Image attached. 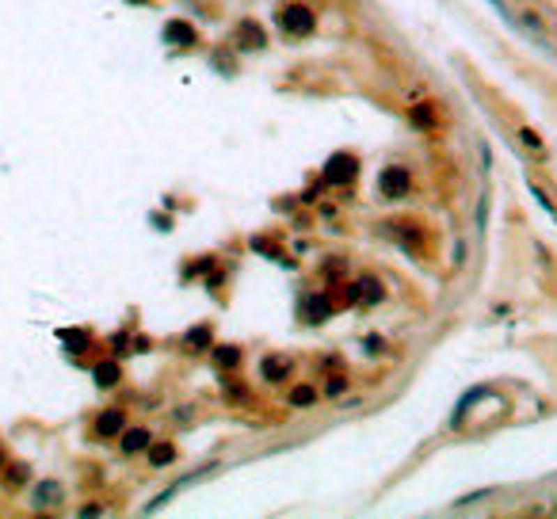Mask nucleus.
Masks as SVG:
<instances>
[{
	"label": "nucleus",
	"instance_id": "1",
	"mask_svg": "<svg viewBox=\"0 0 557 519\" xmlns=\"http://www.w3.org/2000/svg\"><path fill=\"white\" fill-rule=\"evenodd\" d=\"M313 12L310 8H302V4H287L279 12V27H282V35H310L313 31Z\"/></svg>",
	"mask_w": 557,
	"mask_h": 519
},
{
	"label": "nucleus",
	"instance_id": "2",
	"mask_svg": "<svg viewBox=\"0 0 557 519\" xmlns=\"http://www.w3.org/2000/svg\"><path fill=\"white\" fill-rule=\"evenodd\" d=\"M409 168H386L382 176H378V191H382V199H405L409 195Z\"/></svg>",
	"mask_w": 557,
	"mask_h": 519
},
{
	"label": "nucleus",
	"instance_id": "3",
	"mask_svg": "<svg viewBox=\"0 0 557 519\" xmlns=\"http://www.w3.org/2000/svg\"><path fill=\"white\" fill-rule=\"evenodd\" d=\"M355 168H359V160L351 153H333L325 160V183H348L355 176Z\"/></svg>",
	"mask_w": 557,
	"mask_h": 519
},
{
	"label": "nucleus",
	"instance_id": "4",
	"mask_svg": "<svg viewBox=\"0 0 557 519\" xmlns=\"http://www.w3.org/2000/svg\"><path fill=\"white\" fill-rule=\"evenodd\" d=\"M264 43H268V38H264V31L256 27L252 20H245V23L237 27V46H241V50H260Z\"/></svg>",
	"mask_w": 557,
	"mask_h": 519
},
{
	"label": "nucleus",
	"instance_id": "5",
	"mask_svg": "<svg viewBox=\"0 0 557 519\" xmlns=\"http://www.w3.org/2000/svg\"><path fill=\"white\" fill-rule=\"evenodd\" d=\"M302 313H305V321H325L328 313H333V298H328V294L305 298V302H302Z\"/></svg>",
	"mask_w": 557,
	"mask_h": 519
},
{
	"label": "nucleus",
	"instance_id": "6",
	"mask_svg": "<svg viewBox=\"0 0 557 519\" xmlns=\"http://www.w3.org/2000/svg\"><path fill=\"white\" fill-rule=\"evenodd\" d=\"M165 38L168 43H176V46H191L195 43V27H188V23H180V20H172L165 27Z\"/></svg>",
	"mask_w": 557,
	"mask_h": 519
},
{
	"label": "nucleus",
	"instance_id": "7",
	"mask_svg": "<svg viewBox=\"0 0 557 519\" xmlns=\"http://www.w3.org/2000/svg\"><path fill=\"white\" fill-rule=\"evenodd\" d=\"M61 500V485L58 481H43L35 489V508H54Z\"/></svg>",
	"mask_w": 557,
	"mask_h": 519
},
{
	"label": "nucleus",
	"instance_id": "8",
	"mask_svg": "<svg viewBox=\"0 0 557 519\" xmlns=\"http://www.w3.org/2000/svg\"><path fill=\"white\" fill-rule=\"evenodd\" d=\"M96 432H100V435H119V432H123V412L107 409L100 420H96Z\"/></svg>",
	"mask_w": 557,
	"mask_h": 519
},
{
	"label": "nucleus",
	"instance_id": "9",
	"mask_svg": "<svg viewBox=\"0 0 557 519\" xmlns=\"http://www.w3.org/2000/svg\"><path fill=\"white\" fill-rule=\"evenodd\" d=\"M145 447H149V432H145V428H130V432L123 435V451H126V454L145 451Z\"/></svg>",
	"mask_w": 557,
	"mask_h": 519
},
{
	"label": "nucleus",
	"instance_id": "10",
	"mask_svg": "<svg viewBox=\"0 0 557 519\" xmlns=\"http://www.w3.org/2000/svg\"><path fill=\"white\" fill-rule=\"evenodd\" d=\"M260 370H264V378H268V382H282L290 367H287L282 359H275V355H271V359H264V367H260Z\"/></svg>",
	"mask_w": 557,
	"mask_h": 519
},
{
	"label": "nucleus",
	"instance_id": "11",
	"mask_svg": "<svg viewBox=\"0 0 557 519\" xmlns=\"http://www.w3.org/2000/svg\"><path fill=\"white\" fill-rule=\"evenodd\" d=\"M317 401V389L313 386H294L290 389V405H294V409H305V405H313Z\"/></svg>",
	"mask_w": 557,
	"mask_h": 519
},
{
	"label": "nucleus",
	"instance_id": "12",
	"mask_svg": "<svg viewBox=\"0 0 557 519\" xmlns=\"http://www.w3.org/2000/svg\"><path fill=\"white\" fill-rule=\"evenodd\" d=\"M359 302H382V283H378V279H363L359 283Z\"/></svg>",
	"mask_w": 557,
	"mask_h": 519
},
{
	"label": "nucleus",
	"instance_id": "13",
	"mask_svg": "<svg viewBox=\"0 0 557 519\" xmlns=\"http://www.w3.org/2000/svg\"><path fill=\"white\" fill-rule=\"evenodd\" d=\"M96 382H100V386H115L119 382V363H100V367H96Z\"/></svg>",
	"mask_w": 557,
	"mask_h": 519
},
{
	"label": "nucleus",
	"instance_id": "14",
	"mask_svg": "<svg viewBox=\"0 0 557 519\" xmlns=\"http://www.w3.org/2000/svg\"><path fill=\"white\" fill-rule=\"evenodd\" d=\"M214 359L222 363V367H237L241 352H237V347H214Z\"/></svg>",
	"mask_w": 557,
	"mask_h": 519
},
{
	"label": "nucleus",
	"instance_id": "15",
	"mask_svg": "<svg viewBox=\"0 0 557 519\" xmlns=\"http://www.w3.org/2000/svg\"><path fill=\"white\" fill-rule=\"evenodd\" d=\"M413 123H416V126H424V130H427V126H432V123H435V111H432V107H427V103H420V107H413Z\"/></svg>",
	"mask_w": 557,
	"mask_h": 519
},
{
	"label": "nucleus",
	"instance_id": "16",
	"mask_svg": "<svg viewBox=\"0 0 557 519\" xmlns=\"http://www.w3.org/2000/svg\"><path fill=\"white\" fill-rule=\"evenodd\" d=\"M149 458H153V466H168V462L176 458V451L165 443V447H153V451H149Z\"/></svg>",
	"mask_w": 557,
	"mask_h": 519
},
{
	"label": "nucleus",
	"instance_id": "17",
	"mask_svg": "<svg viewBox=\"0 0 557 519\" xmlns=\"http://www.w3.org/2000/svg\"><path fill=\"white\" fill-rule=\"evenodd\" d=\"M188 344H191V347H206V344H210V329H206V324H203V329H191V332H188Z\"/></svg>",
	"mask_w": 557,
	"mask_h": 519
},
{
	"label": "nucleus",
	"instance_id": "18",
	"mask_svg": "<svg viewBox=\"0 0 557 519\" xmlns=\"http://www.w3.org/2000/svg\"><path fill=\"white\" fill-rule=\"evenodd\" d=\"M519 137H523V145H527V149H542V137H538L535 130H523Z\"/></svg>",
	"mask_w": 557,
	"mask_h": 519
},
{
	"label": "nucleus",
	"instance_id": "19",
	"mask_svg": "<svg viewBox=\"0 0 557 519\" xmlns=\"http://www.w3.org/2000/svg\"><path fill=\"white\" fill-rule=\"evenodd\" d=\"M531 195H535V199H538V202H542V206H546V210H550V214L557 218V210H554V199H550V195H546L542 188H531Z\"/></svg>",
	"mask_w": 557,
	"mask_h": 519
},
{
	"label": "nucleus",
	"instance_id": "20",
	"mask_svg": "<svg viewBox=\"0 0 557 519\" xmlns=\"http://www.w3.org/2000/svg\"><path fill=\"white\" fill-rule=\"evenodd\" d=\"M344 386H348V378H340V375H336V378H328V386H325V389L336 397V393H344Z\"/></svg>",
	"mask_w": 557,
	"mask_h": 519
}]
</instances>
